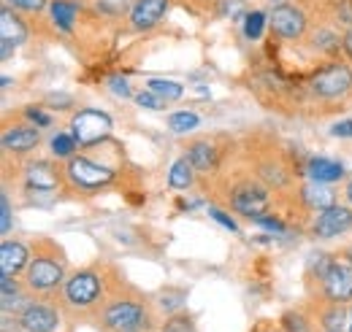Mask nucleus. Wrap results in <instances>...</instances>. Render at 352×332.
Returning a JSON list of instances; mask_svg holds the SVG:
<instances>
[{
  "label": "nucleus",
  "mask_w": 352,
  "mask_h": 332,
  "mask_svg": "<svg viewBox=\"0 0 352 332\" xmlns=\"http://www.w3.org/2000/svg\"><path fill=\"white\" fill-rule=\"evenodd\" d=\"M109 132H111V119H109V114L95 111V108L79 111V114L74 117V122H71V135H74L76 143H82V146H92V143L103 141Z\"/></svg>",
  "instance_id": "obj_1"
},
{
  "label": "nucleus",
  "mask_w": 352,
  "mask_h": 332,
  "mask_svg": "<svg viewBox=\"0 0 352 332\" xmlns=\"http://www.w3.org/2000/svg\"><path fill=\"white\" fill-rule=\"evenodd\" d=\"M350 86H352V71L347 65H328V68H322L311 79V89L320 97H339Z\"/></svg>",
  "instance_id": "obj_2"
},
{
  "label": "nucleus",
  "mask_w": 352,
  "mask_h": 332,
  "mask_svg": "<svg viewBox=\"0 0 352 332\" xmlns=\"http://www.w3.org/2000/svg\"><path fill=\"white\" fill-rule=\"evenodd\" d=\"M322 287L325 294L336 303L352 300V265L350 262H328L322 273Z\"/></svg>",
  "instance_id": "obj_3"
},
{
  "label": "nucleus",
  "mask_w": 352,
  "mask_h": 332,
  "mask_svg": "<svg viewBox=\"0 0 352 332\" xmlns=\"http://www.w3.org/2000/svg\"><path fill=\"white\" fill-rule=\"evenodd\" d=\"M146 322V313L135 303H111L106 311V324L117 332H138Z\"/></svg>",
  "instance_id": "obj_4"
},
{
  "label": "nucleus",
  "mask_w": 352,
  "mask_h": 332,
  "mask_svg": "<svg viewBox=\"0 0 352 332\" xmlns=\"http://www.w3.org/2000/svg\"><path fill=\"white\" fill-rule=\"evenodd\" d=\"M268 25H271L274 33L282 36V38H298V36L307 30V16H304V11L296 8V5H276V8L271 11V22H268Z\"/></svg>",
  "instance_id": "obj_5"
},
{
  "label": "nucleus",
  "mask_w": 352,
  "mask_h": 332,
  "mask_svg": "<svg viewBox=\"0 0 352 332\" xmlns=\"http://www.w3.org/2000/svg\"><path fill=\"white\" fill-rule=\"evenodd\" d=\"M352 227V211L344 206H331L320 211L317 222H314V235L317 238H336L342 233H347Z\"/></svg>",
  "instance_id": "obj_6"
},
{
  "label": "nucleus",
  "mask_w": 352,
  "mask_h": 332,
  "mask_svg": "<svg viewBox=\"0 0 352 332\" xmlns=\"http://www.w3.org/2000/svg\"><path fill=\"white\" fill-rule=\"evenodd\" d=\"M68 178L85 189H95V187H103L111 181V170L103 165H95L85 157H76L68 163Z\"/></svg>",
  "instance_id": "obj_7"
},
{
  "label": "nucleus",
  "mask_w": 352,
  "mask_h": 332,
  "mask_svg": "<svg viewBox=\"0 0 352 332\" xmlns=\"http://www.w3.org/2000/svg\"><path fill=\"white\" fill-rule=\"evenodd\" d=\"M28 281L33 289H54L60 281H63V268L54 262V259H46V257H38L30 270H28Z\"/></svg>",
  "instance_id": "obj_8"
},
{
  "label": "nucleus",
  "mask_w": 352,
  "mask_h": 332,
  "mask_svg": "<svg viewBox=\"0 0 352 332\" xmlns=\"http://www.w3.org/2000/svg\"><path fill=\"white\" fill-rule=\"evenodd\" d=\"M168 11V0H135L131 11V22L135 30H149L155 27L163 14Z\"/></svg>",
  "instance_id": "obj_9"
},
{
  "label": "nucleus",
  "mask_w": 352,
  "mask_h": 332,
  "mask_svg": "<svg viewBox=\"0 0 352 332\" xmlns=\"http://www.w3.org/2000/svg\"><path fill=\"white\" fill-rule=\"evenodd\" d=\"M233 208L241 211L244 216L255 219V216L265 213V208H268V195H265L261 187H250V184H247V187L236 189V195H233Z\"/></svg>",
  "instance_id": "obj_10"
},
{
  "label": "nucleus",
  "mask_w": 352,
  "mask_h": 332,
  "mask_svg": "<svg viewBox=\"0 0 352 332\" xmlns=\"http://www.w3.org/2000/svg\"><path fill=\"white\" fill-rule=\"evenodd\" d=\"M98 292H100V281L95 273H76L65 287V294L74 305H89L98 297Z\"/></svg>",
  "instance_id": "obj_11"
},
{
  "label": "nucleus",
  "mask_w": 352,
  "mask_h": 332,
  "mask_svg": "<svg viewBox=\"0 0 352 332\" xmlns=\"http://www.w3.org/2000/svg\"><path fill=\"white\" fill-rule=\"evenodd\" d=\"M22 327L28 332H52L57 327V313L46 305H28L22 313Z\"/></svg>",
  "instance_id": "obj_12"
},
{
  "label": "nucleus",
  "mask_w": 352,
  "mask_h": 332,
  "mask_svg": "<svg viewBox=\"0 0 352 332\" xmlns=\"http://www.w3.org/2000/svg\"><path fill=\"white\" fill-rule=\"evenodd\" d=\"M36 143H38V130H33V127H11L3 135V149L16 152V154L30 152Z\"/></svg>",
  "instance_id": "obj_13"
},
{
  "label": "nucleus",
  "mask_w": 352,
  "mask_h": 332,
  "mask_svg": "<svg viewBox=\"0 0 352 332\" xmlns=\"http://www.w3.org/2000/svg\"><path fill=\"white\" fill-rule=\"evenodd\" d=\"M25 38H28L25 22H22L11 8H3V11H0V43L16 46V43L25 41Z\"/></svg>",
  "instance_id": "obj_14"
},
{
  "label": "nucleus",
  "mask_w": 352,
  "mask_h": 332,
  "mask_svg": "<svg viewBox=\"0 0 352 332\" xmlns=\"http://www.w3.org/2000/svg\"><path fill=\"white\" fill-rule=\"evenodd\" d=\"M25 265H28V249L22 244L6 241L0 246V270H3V276H16Z\"/></svg>",
  "instance_id": "obj_15"
},
{
  "label": "nucleus",
  "mask_w": 352,
  "mask_h": 332,
  "mask_svg": "<svg viewBox=\"0 0 352 332\" xmlns=\"http://www.w3.org/2000/svg\"><path fill=\"white\" fill-rule=\"evenodd\" d=\"M309 176H311V181L328 184V181H339L344 176V167L333 163V160H328V157H311L309 160Z\"/></svg>",
  "instance_id": "obj_16"
},
{
  "label": "nucleus",
  "mask_w": 352,
  "mask_h": 332,
  "mask_svg": "<svg viewBox=\"0 0 352 332\" xmlns=\"http://www.w3.org/2000/svg\"><path fill=\"white\" fill-rule=\"evenodd\" d=\"M304 203L314 211H325V208L333 206V189L322 181H311L304 187Z\"/></svg>",
  "instance_id": "obj_17"
},
{
  "label": "nucleus",
  "mask_w": 352,
  "mask_h": 332,
  "mask_svg": "<svg viewBox=\"0 0 352 332\" xmlns=\"http://www.w3.org/2000/svg\"><path fill=\"white\" fill-rule=\"evenodd\" d=\"M28 181L36 189H54L57 187V173L49 163H36L28 167Z\"/></svg>",
  "instance_id": "obj_18"
},
{
  "label": "nucleus",
  "mask_w": 352,
  "mask_h": 332,
  "mask_svg": "<svg viewBox=\"0 0 352 332\" xmlns=\"http://www.w3.org/2000/svg\"><path fill=\"white\" fill-rule=\"evenodd\" d=\"M187 160L192 163L195 170H212V167L217 165V152L209 143H192L187 149Z\"/></svg>",
  "instance_id": "obj_19"
},
{
  "label": "nucleus",
  "mask_w": 352,
  "mask_h": 332,
  "mask_svg": "<svg viewBox=\"0 0 352 332\" xmlns=\"http://www.w3.org/2000/svg\"><path fill=\"white\" fill-rule=\"evenodd\" d=\"M76 3H68V0H54L52 3V19L60 25V30H71L74 27V19H76Z\"/></svg>",
  "instance_id": "obj_20"
},
{
  "label": "nucleus",
  "mask_w": 352,
  "mask_h": 332,
  "mask_svg": "<svg viewBox=\"0 0 352 332\" xmlns=\"http://www.w3.org/2000/svg\"><path fill=\"white\" fill-rule=\"evenodd\" d=\"M192 163L184 157V160H176L174 167H171V176H168V184L174 187V189H187L190 184H192Z\"/></svg>",
  "instance_id": "obj_21"
},
{
  "label": "nucleus",
  "mask_w": 352,
  "mask_h": 332,
  "mask_svg": "<svg viewBox=\"0 0 352 332\" xmlns=\"http://www.w3.org/2000/svg\"><path fill=\"white\" fill-rule=\"evenodd\" d=\"M149 86V92H155V95H160L163 100H176V97H182V84L176 82H163V79H152V82L146 84Z\"/></svg>",
  "instance_id": "obj_22"
},
{
  "label": "nucleus",
  "mask_w": 352,
  "mask_h": 332,
  "mask_svg": "<svg viewBox=\"0 0 352 332\" xmlns=\"http://www.w3.org/2000/svg\"><path fill=\"white\" fill-rule=\"evenodd\" d=\"M95 5H98V11H103L109 16H122L125 11H133L135 0H95Z\"/></svg>",
  "instance_id": "obj_23"
},
{
  "label": "nucleus",
  "mask_w": 352,
  "mask_h": 332,
  "mask_svg": "<svg viewBox=\"0 0 352 332\" xmlns=\"http://www.w3.org/2000/svg\"><path fill=\"white\" fill-rule=\"evenodd\" d=\"M74 149H76V138H74V135H68V132H57V135L52 138V152H54L57 157H71Z\"/></svg>",
  "instance_id": "obj_24"
},
{
  "label": "nucleus",
  "mask_w": 352,
  "mask_h": 332,
  "mask_svg": "<svg viewBox=\"0 0 352 332\" xmlns=\"http://www.w3.org/2000/svg\"><path fill=\"white\" fill-rule=\"evenodd\" d=\"M168 127H171L174 132H187V130L198 127V117H195V114H190V111H179V114H171Z\"/></svg>",
  "instance_id": "obj_25"
},
{
  "label": "nucleus",
  "mask_w": 352,
  "mask_h": 332,
  "mask_svg": "<svg viewBox=\"0 0 352 332\" xmlns=\"http://www.w3.org/2000/svg\"><path fill=\"white\" fill-rule=\"evenodd\" d=\"M263 25H265V16L261 11L247 14V16H244V36H247V38H261Z\"/></svg>",
  "instance_id": "obj_26"
},
{
  "label": "nucleus",
  "mask_w": 352,
  "mask_h": 332,
  "mask_svg": "<svg viewBox=\"0 0 352 332\" xmlns=\"http://www.w3.org/2000/svg\"><path fill=\"white\" fill-rule=\"evenodd\" d=\"M220 14L230 16V19L241 16L244 14V0H220Z\"/></svg>",
  "instance_id": "obj_27"
},
{
  "label": "nucleus",
  "mask_w": 352,
  "mask_h": 332,
  "mask_svg": "<svg viewBox=\"0 0 352 332\" xmlns=\"http://www.w3.org/2000/svg\"><path fill=\"white\" fill-rule=\"evenodd\" d=\"M138 106H144V108H152V111H160L166 103H163V97L160 95H155V92H141L138 97Z\"/></svg>",
  "instance_id": "obj_28"
},
{
  "label": "nucleus",
  "mask_w": 352,
  "mask_h": 332,
  "mask_svg": "<svg viewBox=\"0 0 352 332\" xmlns=\"http://www.w3.org/2000/svg\"><path fill=\"white\" fill-rule=\"evenodd\" d=\"M163 332H195V327H192V322L187 316H174L171 322H166Z\"/></svg>",
  "instance_id": "obj_29"
},
{
  "label": "nucleus",
  "mask_w": 352,
  "mask_h": 332,
  "mask_svg": "<svg viewBox=\"0 0 352 332\" xmlns=\"http://www.w3.org/2000/svg\"><path fill=\"white\" fill-rule=\"evenodd\" d=\"M314 46H320L322 51H333V49L339 46V41H336L331 33H317V36H314Z\"/></svg>",
  "instance_id": "obj_30"
},
{
  "label": "nucleus",
  "mask_w": 352,
  "mask_h": 332,
  "mask_svg": "<svg viewBox=\"0 0 352 332\" xmlns=\"http://www.w3.org/2000/svg\"><path fill=\"white\" fill-rule=\"evenodd\" d=\"M163 303H160V308H166V311H174L182 305V300H184V292H174V294H163L160 297Z\"/></svg>",
  "instance_id": "obj_31"
},
{
  "label": "nucleus",
  "mask_w": 352,
  "mask_h": 332,
  "mask_svg": "<svg viewBox=\"0 0 352 332\" xmlns=\"http://www.w3.org/2000/svg\"><path fill=\"white\" fill-rule=\"evenodd\" d=\"M0 208H3V222H0V230H3V235L11 230V206H8V198L3 195L0 198Z\"/></svg>",
  "instance_id": "obj_32"
},
{
  "label": "nucleus",
  "mask_w": 352,
  "mask_h": 332,
  "mask_svg": "<svg viewBox=\"0 0 352 332\" xmlns=\"http://www.w3.org/2000/svg\"><path fill=\"white\" fill-rule=\"evenodd\" d=\"M14 8H22V11H41L46 5V0H11Z\"/></svg>",
  "instance_id": "obj_33"
},
{
  "label": "nucleus",
  "mask_w": 352,
  "mask_h": 332,
  "mask_svg": "<svg viewBox=\"0 0 352 332\" xmlns=\"http://www.w3.org/2000/svg\"><path fill=\"white\" fill-rule=\"evenodd\" d=\"M331 132L339 135V138H352V119H347V122H336V125L331 127Z\"/></svg>",
  "instance_id": "obj_34"
},
{
  "label": "nucleus",
  "mask_w": 352,
  "mask_h": 332,
  "mask_svg": "<svg viewBox=\"0 0 352 332\" xmlns=\"http://www.w3.org/2000/svg\"><path fill=\"white\" fill-rule=\"evenodd\" d=\"M109 84H111V89H114L117 95H122V97H128V95H131L128 82H125V79H120V76H111V79H109Z\"/></svg>",
  "instance_id": "obj_35"
},
{
  "label": "nucleus",
  "mask_w": 352,
  "mask_h": 332,
  "mask_svg": "<svg viewBox=\"0 0 352 332\" xmlns=\"http://www.w3.org/2000/svg\"><path fill=\"white\" fill-rule=\"evenodd\" d=\"M255 222H258V224H263V227H268V230H276V233H282V230H285L279 219H268L265 213H261V216H255Z\"/></svg>",
  "instance_id": "obj_36"
},
{
  "label": "nucleus",
  "mask_w": 352,
  "mask_h": 332,
  "mask_svg": "<svg viewBox=\"0 0 352 332\" xmlns=\"http://www.w3.org/2000/svg\"><path fill=\"white\" fill-rule=\"evenodd\" d=\"M209 213H212V216H214V219H217V222H220L222 227H228V230H230V233H236V222H233V219H228V216H225V213H222V211H217V208H212V211H209Z\"/></svg>",
  "instance_id": "obj_37"
},
{
  "label": "nucleus",
  "mask_w": 352,
  "mask_h": 332,
  "mask_svg": "<svg viewBox=\"0 0 352 332\" xmlns=\"http://www.w3.org/2000/svg\"><path fill=\"white\" fill-rule=\"evenodd\" d=\"M0 287H3V297H11V294H16V292H19L16 281H14L11 276H3V284H0Z\"/></svg>",
  "instance_id": "obj_38"
},
{
  "label": "nucleus",
  "mask_w": 352,
  "mask_h": 332,
  "mask_svg": "<svg viewBox=\"0 0 352 332\" xmlns=\"http://www.w3.org/2000/svg\"><path fill=\"white\" fill-rule=\"evenodd\" d=\"M28 117H30V119H33V122H36L38 127H46L49 122H52V119L46 117L44 111H38V108H30V111H28Z\"/></svg>",
  "instance_id": "obj_39"
},
{
  "label": "nucleus",
  "mask_w": 352,
  "mask_h": 332,
  "mask_svg": "<svg viewBox=\"0 0 352 332\" xmlns=\"http://www.w3.org/2000/svg\"><path fill=\"white\" fill-rule=\"evenodd\" d=\"M301 324H304V322H301L298 316H296V324H293V319L287 316V330H290V332H307V330H304V327H301Z\"/></svg>",
  "instance_id": "obj_40"
},
{
  "label": "nucleus",
  "mask_w": 352,
  "mask_h": 332,
  "mask_svg": "<svg viewBox=\"0 0 352 332\" xmlns=\"http://www.w3.org/2000/svg\"><path fill=\"white\" fill-rule=\"evenodd\" d=\"M342 46H344V51H347V54L352 57V30L347 33V36H344V41H342Z\"/></svg>",
  "instance_id": "obj_41"
},
{
  "label": "nucleus",
  "mask_w": 352,
  "mask_h": 332,
  "mask_svg": "<svg viewBox=\"0 0 352 332\" xmlns=\"http://www.w3.org/2000/svg\"><path fill=\"white\" fill-rule=\"evenodd\" d=\"M347 198H350V203H352V181H350V187H347Z\"/></svg>",
  "instance_id": "obj_42"
},
{
  "label": "nucleus",
  "mask_w": 352,
  "mask_h": 332,
  "mask_svg": "<svg viewBox=\"0 0 352 332\" xmlns=\"http://www.w3.org/2000/svg\"><path fill=\"white\" fill-rule=\"evenodd\" d=\"M331 332H344V330H331Z\"/></svg>",
  "instance_id": "obj_43"
}]
</instances>
